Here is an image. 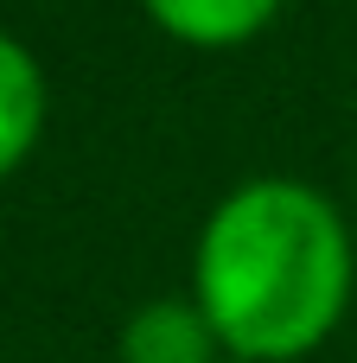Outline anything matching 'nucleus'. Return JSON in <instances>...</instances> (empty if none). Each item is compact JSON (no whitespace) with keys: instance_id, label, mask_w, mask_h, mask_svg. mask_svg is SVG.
<instances>
[{"instance_id":"nucleus-5","label":"nucleus","mask_w":357,"mask_h":363,"mask_svg":"<svg viewBox=\"0 0 357 363\" xmlns=\"http://www.w3.org/2000/svg\"><path fill=\"white\" fill-rule=\"evenodd\" d=\"M230 363H236V357H230Z\"/></svg>"},{"instance_id":"nucleus-2","label":"nucleus","mask_w":357,"mask_h":363,"mask_svg":"<svg viewBox=\"0 0 357 363\" xmlns=\"http://www.w3.org/2000/svg\"><path fill=\"white\" fill-rule=\"evenodd\" d=\"M217 332L198 300H147L121 325V363H217Z\"/></svg>"},{"instance_id":"nucleus-3","label":"nucleus","mask_w":357,"mask_h":363,"mask_svg":"<svg viewBox=\"0 0 357 363\" xmlns=\"http://www.w3.org/2000/svg\"><path fill=\"white\" fill-rule=\"evenodd\" d=\"M141 6L166 38L198 51H236L281 13V0H141Z\"/></svg>"},{"instance_id":"nucleus-4","label":"nucleus","mask_w":357,"mask_h":363,"mask_svg":"<svg viewBox=\"0 0 357 363\" xmlns=\"http://www.w3.org/2000/svg\"><path fill=\"white\" fill-rule=\"evenodd\" d=\"M38 128H45V70L13 32H0V179L38 147Z\"/></svg>"},{"instance_id":"nucleus-1","label":"nucleus","mask_w":357,"mask_h":363,"mask_svg":"<svg viewBox=\"0 0 357 363\" xmlns=\"http://www.w3.org/2000/svg\"><path fill=\"white\" fill-rule=\"evenodd\" d=\"M192 300L236 363L319 351L351 300V236L339 204L300 179L236 185L204 217Z\"/></svg>"}]
</instances>
